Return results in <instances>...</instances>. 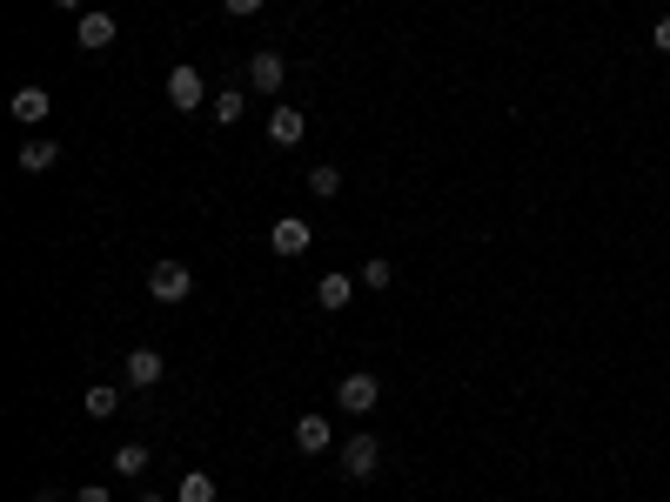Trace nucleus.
Here are the masks:
<instances>
[{"label":"nucleus","instance_id":"1","mask_svg":"<svg viewBox=\"0 0 670 502\" xmlns=\"http://www.w3.org/2000/svg\"><path fill=\"white\" fill-rule=\"evenodd\" d=\"M382 402V382L369 369H356V375H342V382H335V409L342 415H369Z\"/></svg>","mask_w":670,"mask_h":502},{"label":"nucleus","instance_id":"2","mask_svg":"<svg viewBox=\"0 0 670 502\" xmlns=\"http://www.w3.org/2000/svg\"><path fill=\"white\" fill-rule=\"evenodd\" d=\"M148 295H155V302H188V295H195L188 262H175V255H168V262H155V268H148Z\"/></svg>","mask_w":670,"mask_h":502},{"label":"nucleus","instance_id":"3","mask_svg":"<svg viewBox=\"0 0 670 502\" xmlns=\"http://www.w3.org/2000/svg\"><path fill=\"white\" fill-rule=\"evenodd\" d=\"M376 462H382V442L369 436V429L342 442V476H349V482H369V476H376Z\"/></svg>","mask_w":670,"mask_h":502},{"label":"nucleus","instance_id":"4","mask_svg":"<svg viewBox=\"0 0 670 502\" xmlns=\"http://www.w3.org/2000/svg\"><path fill=\"white\" fill-rule=\"evenodd\" d=\"M282 81H289V61H282V54H248V88L255 94H282Z\"/></svg>","mask_w":670,"mask_h":502},{"label":"nucleus","instance_id":"5","mask_svg":"<svg viewBox=\"0 0 670 502\" xmlns=\"http://www.w3.org/2000/svg\"><path fill=\"white\" fill-rule=\"evenodd\" d=\"M161 375H168V362H161L155 349H134L128 362H121V382H128V389H155Z\"/></svg>","mask_w":670,"mask_h":502},{"label":"nucleus","instance_id":"6","mask_svg":"<svg viewBox=\"0 0 670 502\" xmlns=\"http://www.w3.org/2000/svg\"><path fill=\"white\" fill-rule=\"evenodd\" d=\"M201 94H208V88H201L195 67H175V74H168V108H175V114H195Z\"/></svg>","mask_w":670,"mask_h":502},{"label":"nucleus","instance_id":"7","mask_svg":"<svg viewBox=\"0 0 670 502\" xmlns=\"http://www.w3.org/2000/svg\"><path fill=\"white\" fill-rule=\"evenodd\" d=\"M268 248H275V255H309V221L282 215L275 228H268Z\"/></svg>","mask_w":670,"mask_h":502},{"label":"nucleus","instance_id":"8","mask_svg":"<svg viewBox=\"0 0 670 502\" xmlns=\"http://www.w3.org/2000/svg\"><path fill=\"white\" fill-rule=\"evenodd\" d=\"M7 108H14V121H21V128H41L47 108H54V94H47V88H14V101H7Z\"/></svg>","mask_w":670,"mask_h":502},{"label":"nucleus","instance_id":"9","mask_svg":"<svg viewBox=\"0 0 670 502\" xmlns=\"http://www.w3.org/2000/svg\"><path fill=\"white\" fill-rule=\"evenodd\" d=\"M74 41L88 47V54H101V47H114V14H101V7H88V14H81V27H74Z\"/></svg>","mask_w":670,"mask_h":502},{"label":"nucleus","instance_id":"10","mask_svg":"<svg viewBox=\"0 0 670 502\" xmlns=\"http://www.w3.org/2000/svg\"><path fill=\"white\" fill-rule=\"evenodd\" d=\"M295 449H302V456H322V449H335L329 415H302V422H295Z\"/></svg>","mask_w":670,"mask_h":502},{"label":"nucleus","instance_id":"11","mask_svg":"<svg viewBox=\"0 0 670 502\" xmlns=\"http://www.w3.org/2000/svg\"><path fill=\"white\" fill-rule=\"evenodd\" d=\"M302 134H309V121H302V108H275V114H268V141H275V148H295Z\"/></svg>","mask_w":670,"mask_h":502},{"label":"nucleus","instance_id":"12","mask_svg":"<svg viewBox=\"0 0 670 502\" xmlns=\"http://www.w3.org/2000/svg\"><path fill=\"white\" fill-rule=\"evenodd\" d=\"M175 502H222V489H215L208 469H188V476L175 482Z\"/></svg>","mask_w":670,"mask_h":502},{"label":"nucleus","instance_id":"13","mask_svg":"<svg viewBox=\"0 0 670 502\" xmlns=\"http://www.w3.org/2000/svg\"><path fill=\"white\" fill-rule=\"evenodd\" d=\"M349 295H356V282H349V275H322V282H315V308H349Z\"/></svg>","mask_w":670,"mask_h":502},{"label":"nucleus","instance_id":"14","mask_svg":"<svg viewBox=\"0 0 670 502\" xmlns=\"http://www.w3.org/2000/svg\"><path fill=\"white\" fill-rule=\"evenodd\" d=\"M54 161H61V148H54L47 134H34V141H27V148H21V168H27V175H47Z\"/></svg>","mask_w":670,"mask_h":502},{"label":"nucleus","instance_id":"15","mask_svg":"<svg viewBox=\"0 0 670 502\" xmlns=\"http://www.w3.org/2000/svg\"><path fill=\"white\" fill-rule=\"evenodd\" d=\"M81 409H88V415H94V422H108V415H114V409H121V389H114V382H94V389H88V395H81Z\"/></svg>","mask_w":670,"mask_h":502},{"label":"nucleus","instance_id":"16","mask_svg":"<svg viewBox=\"0 0 670 502\" xmlns=\"http://www.w3.org/2000/svg\"><path fill=\"white\" fill-rule=\"evenodd\" d=\"M242 114H248V94L242 88H222V94H215V121H222V128H235Z\"/></svg>","mask_w":670,"mask_h":502},{"label":"nucleus","instance_id":"17","mask_svg":"<svg viewBox=\"0 0 670 502\" xmlns=\"http://www.w3.org/2000/svg\"><path fill=\"white\" fill-rule=\"evenodd\" d=\"M114 476H148V449H141V442H121V449H114Z\"/></svg>","mask_w":670,"mask_h":502},{"label":"nucleus","instance_id":"18","mask_svg":"<svg viewBox=\"0 0 670 502\" xmlns=\"http://www.w3.org/2000/svg\"><path fill=\"white\" fill-rule=\"evenodd\" d=\"M335 188H342V168H329V161H315V168H309V195H322V201H329Z\"/></svg>","mask_w":670,"mask_h":502},{"label":"nucleus","instance_id":"19","mask_svg":"<svg viewBox=\"0 0 670 502\" xmlns=\"http://www.w3.org/2000/svg\"><path fill=\"white\" fill-rule=\"evenodd\" d=\"M396 282V268L382 262V255H369V262H362V288H389Z\"/></svg>","mask_w":670,"mask_h":502},{"label":"nucleus","instance_id":"20","mask_svg":"<svg viewBox=\"0 0 670 502\" xmlns=\"http://www.w3.org/2000/svg\"><path fill=\"white\" fill-rule=\"evenodd\" d=\"M222 7H228V14H262L268 0H222Z\"/></svg>","mask_w":670,"mask_h":502},{"label":"nucleus","instance_id":"21","mask_svg":"<svg viewBox=\"0 0 670 502\" xmlns=\"http://www.w3.org/2000/svg\"><path fill=\"white\" fill-rule=\"evenodd\" d=\"M74 502H114V496H108V489H101V482H88V489H81V496H74Z\"/></svg>","mask_w":670,"mask_h":502},{"label":"nucleus","instance_id":"22","mask_svg":"<svg viewBox=\"0 0 670 502\" xmlns=\"http://www.w3.org/2000/svg\"><path fill=\"white\" fill-rule=\"evenodd\" d=\"M657 54H670V14L657 21Z\"/></svg>","mask_w":670,"mask_h":502},{"label":"nucleus","instance_id":"23","mask_svg":"<svg viewBox=\"0 0 670 502\" xmlns=\"http://www.w3.org/2000/svg\"><path fill=\"white\" fill-rule=\"evenodd\" d=\"M34 502H61V496H54V489H34Z\"/></svg>","mask_w":670,"mask_h":502},{"label":"nucleus","instance_id":"24","mask_svg":"<svg viewBox=\"0 0 670 502\" xmlns=\"http://www.w3.org/2000/svg\"><path fill=\"white\" fill-rule=\"evenodd\" d=\"M134 502H161V489H141V496H134Z\"/></svg>","mask_w":670,"mask_h":502},{"label":"nucleus","instance_id":"25","mask_svg":"<svg viewBox=\"0 0 670 502\" xmlns=\"http://www.w3.org/2000/svg\"><path fill=\"white\" fill-rule=\"evenodd\" d=\"M54 7H67V14H81V0H54Z\"/></svg>","mask_w":670,"mask_h":502}]
</instances>
